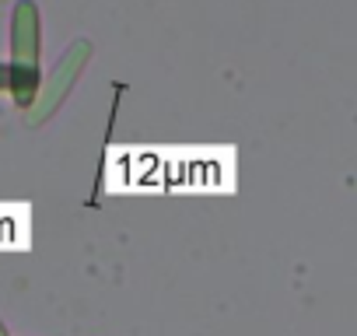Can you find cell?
<instances>
[{
  "label": "cell",
  "instance_id": "3957f363",
  "mask_svg": "<svg viewBox=\"0 0 357 336\" xmlns=\"http://www.w3.org/2000/svg\"><path fill=\"white\" fill-rule=\"evenodd\" d=\"M0 91H11V70L4 60H0Z\"/></svg>",
  "mask_w": 357,
  "mask_h": 336
},
{
  "label": "cell",
  "instance_id": "7a4b0ae2",
  "mask_svg": "<svg viewBox=\"0 0 357 336\" xmlns=\"http://www.w3.org/2000/svg\"><path fill=\"white\" fill-rule=\"evenodd\" d=\"M88 60H91V43H88V39H74V43L60 53L56 67L43 77L32 109L25 112V123H29V126H43V123H50V119L60 112V105H63L67 95L74 91V84L81 81Z\"/></svg>",
  "mask_w": 357,
  "mask_h": 336
},
{
  "label": "cell",
  "instance_id": "6da1fadb",
  "mask_svg": "<svg viewBox=\"0 0 357 336\" xmlns=\"http://www.w3.org/2000/svg\"><path fill=\"white\" fill-rule=\"evenodd\" d=\"M39 56H43V25H39V4L36 0H15L11 8V98L18 109H32L43 74H39Z\"/></svg>",
  "mask_w": 357,
  "mask_h": 336
}]
</instances>
